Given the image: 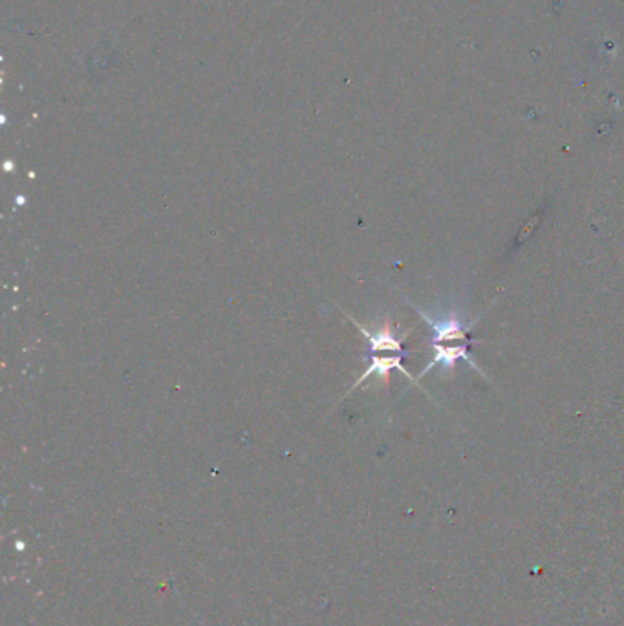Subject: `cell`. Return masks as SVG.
<instances>
[{"mask_svg":"<svg viewBox=\"0 0 624 626\" xmlns=\"http://www.w3.org/2000/svg\"><path fill=\"white\" fill-rule=\"evenodd\" d=\"M418 313L427 321V325L432 330V342H443V341H465L467 342V334L473 330V326L476 325V321L471 323H463L456 313H447L441 319H436L432 315H429L427 312H423L421 308L416 306Z\"/></svg>","mask_w":624,"mask_h":626,"instance_id":"1","label":"cell"},{"mask_svg":"<svg viewBox=\"0 0 624 626\" xmlns=\"http://www.w3.org/2000/svg\"><path fill=\"white\" fill-rule=\"evenodd\" d=\"M430 347L434 348V355H432V359H430V363L427 364V368L421 372V375L429 374L430 368H434V366H438V364H440L441 368L445 370V372L447 370L452 372V370L456 368L458 361H462V359L463 361H467L473 368H476L478 372H482V368H479L478 364H476V361L469 355L467 345H458V347H443V345H440V342H430ZM482 374H484V372H482Z\"/></svg>","mask_w":624,"mask_h":626,"instance_id":"2","label":"cell"},{"mask_svg":"<svg viewBox=\"0 0 624 626\" xmlns=\"http://www.w3.org/2000/svg\"><path fill=\"white\" fill-rule=\"evenodd\" d=\"M366 334V331H364ZM368 339H370V347L372 350H394V352H399L401 355H405V350H403V341L396 339V337L392 336L390 328L388 325L379 331V334H366Z\"/></svg>","mask_w":624,"mask_h":626,"instance_id":"3","label":"cell"},{"mask_svg":"<svg viewBox=\"0 0 624 626\" xmlns=\"http://www.w3.org/2000/svg\"><path fill=\"white\" fill-rule=\"evenodd\" d=\"M392 368H399L403 372V374L407 375V377H410V379H412V375L408 374L407 370L403 368V364H401V358H381V359H373V363H372V366H370V368H368V372L364 375H362V379H364V377H366V375H370V374H373V372H377V374L379 375H383V379H388V372H390Z\"/></svg>","mask_w":624,"mask_h":626,"instance_id":"4","label":"cell"}]
</instances>
